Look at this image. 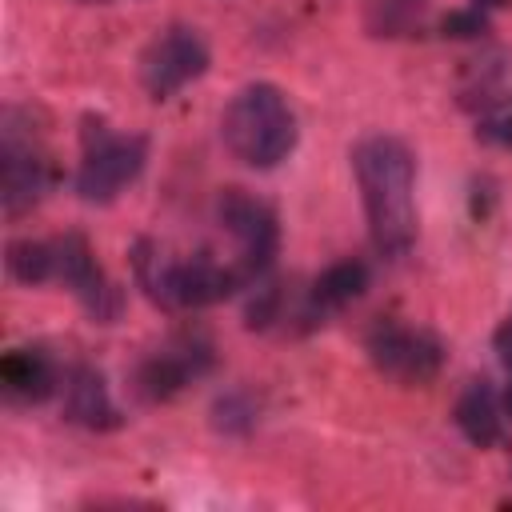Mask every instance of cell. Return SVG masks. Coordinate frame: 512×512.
<instances>
[{"mask_svg":"<svg viewBox=\"0 0 512 512\" xmlns=\"http://www.w3.org/2000/svg\"><path fill=\"white\" fill-rule=\"evenodd\" d=\"M4 264H8V276L20 280V284H48L56 280V244L48 240H12L8 252H4Z\"/></svg>","mask_w":512,"mask_h":512,"instance_id":"cell-14","label":"cell"},{"mask_svg":"<svg viewBox=\"0 0 512 512\" xmlns=\"http://www.w3.org/2000/svg\"><path fill=\"white\" fill-rule=\"evenodd\" d=\"M208 44L196 28L188 24H172L164 28L140 56V84L148 88L152 100H168L176 96L184 84L200 80L208 72Z\"/></svg>","mask_w":512,"mask_h":512,"instance_id":"cell-5","label":"cell"},{"mask_svg":"<svg viewBox=\"0 0 512 512\" xmlns=\"http://www.w3.org/2000/svg\"><path fill=\"white\" fill-rule=\"evenodd\" d=\"M500 408H504V416H512V384L504 388V396H500Z\"/></svg>","mask_w":512,"mask_h":512,"instance_id":"cell-19","label":"cell"},{"mask_svg":"<svg viewBox=\"0 0 512 512\" xmlns=\"http://www.w3.org/2000/svg\"><path fill=\"white\" fill-rule=\"evenodd\" d=\"M64 420H72L88 432H112V428L124 424V416H120V408L108 392L104 372H96L88 364L68 372V380H64Z\"/></svg>","mask_w":512,"mask_h":512,"instance_id":"cell-10","label":"cell"},{"mask_svg":"<svg viewBox=\"0 0 512 512\" xmlns=\"http://www.w3.org/2000/svg\"><path fill=\"white\" fill-rule=\"evenodd\" d=\"M440 32L448 36V40H476V36H484L488 32V16L480 12V8H452L444 20H440Z\"/></svg>","mask_w":512,"mask_h":512,"instance_id":"cell-17","label":"cell"},{"mask_svg":"<svg viewBox=\"0 0 512 512\" xmlns=\"http://www.w3.org/2000/svg\"><path fill=\"white\" fill-rule=\"evenodd\" d=\"M56 244V280L84 304V312L100 324H112L120 316V288L100 272L92 244L80 232H64Z\"/></svg>","mask_w":512,"mask_h":512,"instance_id":"cell-7","label":"cell"},{"mask_svg":"<svg viewBox=\"0 0 512 512\" xmlns=\"http://www.w3.org/2000/svg\"><path fill=\"white\" fill-rule=\"evenodd\" d=\"M216 220L236 244L232 272H236L240 288L256 284L272 268V260L280 252V220H276V212L260 196H252L244 188H224L216 196Z\"/></svg>","mask_w":512,"mask_h":512,"instance_id":"cell-4","label":"cell"},{"mask_svg":"<svg viewBox=\"0 0 512 512\" xmlns=\"http://www.w3.org/2000/svg\"><path fill=\"white\" fill-rule=\"evenodd\" d=\"M476 140L492 148H512V92H492L476 108Z\"/></svg>","mask_w":512,"mask_h":512,"instance_id":"cell-16","label":"cell"},{"mask_svg":"<svg viewBox=\"0 0 512 512\" xmlns=\"http://www.w3.org/2000/svg\"><path fill=\"white\" fill-rule=\"evenodd\" d=\"M492 344H496V352H500V360L508 364V372H512V312L500 320V328H496V336H492Z\"/></svg>","mask_w":512,"mask_h":512,"instance_id":"cell-18","label":"cell"},{"mask_svg":"<svg viewBox=\"0 0 512 512\" xmlns=\"http://www.w3.org/2000/svg\"><path fill=\"white\" fill-rule=\"evenodd\" d=\"M256 420H260V408H256L252 392H244V388H232V392L216 396V404H212V428L224 436H248L256 428Z\"/></svg>","mask_w":512,"mask_h":512,"instance_id":"cell-15","label":"cell"},{"mask_svg":"<svg viewBox=\"0 0 512 512\" xmlns=\"http://www.w3.org/2000/svg\"><path fill=\"white\" fill-rule=\"evenodd\" d=\"M220 136H224V148L240 164L268 172L296 152L300 128H296V112H292L288 96L276 84L256 80V84H244L224 104Z\"/></svg>","mask_w":512,"mask_h":512,"instance_id":"cell-2","label":"cell"},{"mask_svg":"<svg viewBox=\"0 0 512 512\" xmlns=\"http://www.w3.org/2000/svg\"><path fill=\"white\" fill-rule=\"evenodd\" d=\"M148 164V140L112 132L104 116H84L80 128V168H76V196L84 204H112Z\"/></svg>","mask_w":512,"mask_h":512,"instance_id":"cell-3","label":"cell"},{"mask_svg":"<svg viewBox=\"0 0 512 512\" xmlns=\"http://www.w3.org/2000/svg\"><path fill=\"white\" fill-rule=\"evenodd\" d=\"M368 292V268H364V260H336V264H328L316 280H312V288H308V312H312V320H324L328 312H340V308H348L352 300H360Z\"/></svg>","mask_w":512,"mask_h":512,"instance_id":"cell-13","label":"cell"},{"mask_svg":"<svg viewBox=\"0 0 512 512\" xmlns=\"http://www.w3.org/2000/svg\"><path fill=\"white\" fill-rule=\"evenodd\" d=\"M352 172L380 256L404 260L416 244V160L396 136H364L352 148Z\"/></svg>","mask_w":512,"mask_h":512,"instance_id":"cell-1","label":"cell"},{"mask_svg":"<svg viewBox=\"0 0 512 512\" xmlns=\"http://www.w3.org/2000/svg\"><path fill=\"white\" fill-rule=\"evenodd\" d=\"M212 368V344L208 340H196V336H184L160 352H152L136 376H132V392L144 400V404H160V400H172L184 384H192L196 376H204Z\"/></svg>","mask_w":512,"mask_h":512,"instance_id":"cell-8","label":"cell"},{"mask_svg":"<svg viewBox=\"0 0 512 512\" xmlns=\"http://www.w3.org/2000/svg\"><path fill=\"white\" fill-rule=\"evenodd\" d=\"M0 384L20 404H44L60 388V372L44 348H12L0 356Z\"/></svg>","mask_w":512,"mask_h":512,"instance_id":"cell-11","label":"cell"},{"mask_svg":"<svg viewBox=\"0 0 512 512\" xmlns=\"http://www.w3.org/2000/svg\"><path fill=\"white\" fill-rule=\"evenodd\" d=\"M452 420L464 432V440L476 444V448H492L504 436V408H500V396H496V388L488 380H472L460 392Z\"/></svg>","mask_w":512,"mask_h":512,"instance_id":"cell-12","label":"cell"},{"mask_svg":"<svg viewBox=\"0 0 512 512\" xmlns=\"http://www.w3.org/2000/svg\"><path fill=\"white\" fill-rule=\"evenodd\" d=\"M364 348H368V360L376 364V372H384L392 380H404V384H424L444 364V344L432 332L408 328V324H396V320H380L368 332Z\"/></svg>","mask_w":512,"mask_h":512,"instance_id":"cell-6","label":"cell"},{"mask_svg":"<svg viewBox=\"0 0 512 512\" xmlns=\"http://www.w3.org/2000/svg\"><path fill=\"white\" fill-rule=\"evenodd\" d=\"M496 4H504V0H472V8H480V12H488V8H496Z\"/></svg>","mask_w":512,"mask_h":512,"instance_id":"cell-20","label":"cell"},{"mask_svg":"<svg viewBox=\"0 0 512 512\" xmlns=\"http://www.w3.org/2000/svg\"><path fill=\"white\" fill-rule=\"evenodd\" d=\"M48 188H52L48 160L32 144H20L12 136V128H8L4 132V148H0V200H4V212L8 216L28 212L32 204L44 200Z\"/></svg>","mask_w":512,"mask_h":512,"instance_id":"cell-9","label":"cell"}]
</instances>
